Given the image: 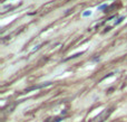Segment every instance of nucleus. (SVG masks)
<instances>
[{"instance_id": "nucleus-1", "label": "nucleus", "mask_w": 127, "mask_h": 122, "mask_svg": "<svg viewBox=\"0 0 127 122\" xmlns=\"http://www.w3.org/2000/svg\"><path fill=\"white\" fill-rule=\"evenodd\" d=\"M88 15H89V16H90V15H91V11H90V10H87V12H85V13H82V16H84V17L88 16Z\"/></svg>"}]
</instances>
